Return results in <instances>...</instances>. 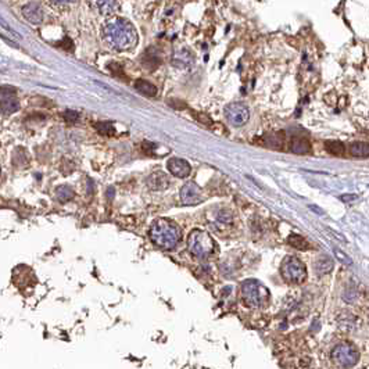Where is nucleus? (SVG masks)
I'll return each mask as SVG.
<instances>
[{
  "label": "nucleus",
  "mask_w": 369,
  "mask_h": 369,
  "mask_svg": "<svg viewBox=\"0 0 369 369\" xmlns=\"http://www.w3.org/2000/svg\"><path fill=\"white\" fill-rule=\"evenodd\" d=\"M103 38L111 49L126 52L138 44L136 29L128 19L113 18L103 25Z\"/></svg>",
  "instance_id": "1"
},
{
  "label": "nucleus",
  "mask_w": 369,
  "mask_h": 369,
  "mask_svg": "<svg viewBox=\"0 0 369 369\" xmlns=\"http://www.w3.org/2000/svg\"><path fill=\"white\" fill-rule=\"evenodd\" d=\"M150 239L160 249L172 250L182 239V232L173 222L161 218L154 221L150 228Z\"/></svg>",
  "instance_id": "2"
},
{
  "label": "nucleus",
  "mask_w": 369,
  "mask_h": 369,
  "mask_svg": "<svg viewBox=\"0 0 369 369\" xmlns=\"http://www.w3.org/2000/svg\"><path fill=\"white\" fill-rule=\"evenodd\" d=\"M187 247L189 251L197 258H208L216 250V243L207 232L196 229L189 235Z\"/></svg>",
  "instance_id": "3"
},
{
  "label": "nucleus",
  "mask_w": 369,
  "mask_h": 369,
  "mask_svg": "<svg viewBox=\"0 0 369 369\" xmlns=\"http://www.w3.org/2000/svg\"><path fill=\"white\" fill-rule=\"evenodd\" d=\"M280 273L283 279L290 283H301L307 278L306 265L297 257H293V255H289L283 259L280 265Z\"/></svg>",
  "instance_id": "4"
},
{
  "label": "nucleus",
  "mask_w": 369,
  "mask_h": 369,
  "mask_svg": "<svg viewBox=\"0 0 369 369\" xmlns=\"http://www.w3.org/2000/svg\"><path fill=\"white\" fill-rule=\"evenodd\" d=\"M332 358L336 364H339L343 368H351L360 360V353L350 343H343L333 349Z\"/></svg>",
  "instance_id": "5"
},
{
  "label": "nucleus",
  "mask_w": 369,
  "mask_h": 369,
  "mask_svg": "<svg viewBox=\"0 0 369 369\" xmlns=\"http://www.w3.org/2000/svg\"><path fill=\"white\" fill-rule=\"evenodd\" d=\"M265 290L261 288L257 280H246L243 285H242V297H243V301L247 307L250 308H258L261 307L263 304L264 296H265Z\"/></svg>",
  "instance_id": "6"
},
{
  "label": "nucleus",
  "mask_w": 369,
  "mask_h": 369,
  "mask_svg": "<svg viewBox=\"0 0 369 369\" xmlns=\"http://www.w3.org/2000/svg\"><path fill=\"white\" fill-rule=\"evenodd\" d=\"M225 118L233 126H243L250 118L249 107L243 103H230L225 107Z\"/></svg>",
  "instance_id": "7"
},
{
  "label": "nucleus",
  "mask_w": 369,
  "mask_h": 369,
  "mask_svg": "<svg viewBox=\"0 0 369 369\" xmlns=\"http://www.w3.org/2000/svg\"><path fill=\"white\" fill-rule=\"evenodd\" d=\"M181 200L185 206H194L202 203V190L194 182H187L181 189Z\"/></svg>",
  "instance_id": "8"
},
{
  "label": "nucleus",
  "mask_w": 369,
  "mask_h": 369,
  "mask_svg": "<svg viewBox=\"0 0 369 369\" xmlns=\"http://www.w3.org/2000/svg\"><path fill=\"white\" fill-rule=\"evenodd\" d=\"M167 168L169 172L172 173L173 177L177 178H187L192 172V167H190V164L187 163L186 160H183V158H178V157H172L168 160L167 163Z\"/></svg>",
  "instance_id": "9"
},
{
  "label": "nucleus",
  "mask_w": 369,
  "mask_h": 369,
  "mask_svg": "<svg viewBox=\"0 0 369 369\" xmlns=\"http://www.w3.org/2000/svg\"><path fill=\"white\" fill-rule=\"evenodd\" d=\"M23 15L27 21H29L31 24H40L45 18L44 14V9L42 6L36 3V2H32V3H28L23 7Z\"/></svg>",
  "instance_id": "10"
},
{
  "label": "nucleus",
  "mask_w": 369,
  "mask_h": 369,
  "mask_svg": "<svg viewBox=\"0 0 369 369\" xmlns=\"http://www.w3.org/2000/svg\"><path fill=\"white\" fill-rule=\"evenodd\" d=\"M147 186L151 190H164V189H167L169 186V178L164 172H161V171L154 172L147 178Z\"/></svg>",
  "instance_id": "11"
},
{
  "label": "nucleus",
  "mask_w": 369,
  "mask_h": 369,
  "mask_svg": "<svg viewBox=\"0 0 369 369\" xmlns=\"http://www.w3.org/2000/svg\"><path fill=\"white\" fill-rule=\"evenodd\" d=\"M263 143L271 149H282L285 143V132H271L263 136Z\"/></svg>",
  "instance_id": "12"
},
{
  "label": "nucleus",
  "mask_w": 369,
  "mask_h": 369,
  "mask_svg": "<svg viewBox=\"0 0 369 369\" xmlns=\"http://www.w3.org/2000/svg\"><path fill=\"white\" fill-rule=\"evenodd\" d=\"M95 5L101 14L111 15L118 11L121 3L120 0H95Z\"/></svg>",
  "instance_id": "13"
},
{
  "label": "nucleus",
  "mask_w": 369,
  "mask_h": 369,
  "mask_svg": "<svg viewBox=\"0 0 369 369\" xmlns=\"http://www.w3.org/2000/svg\"><path fill=\"white\" fill-rule=\"evenodd\" d=\"M19 110V101L14 96L5 97L0 100V114L11 115Z\"/></svg>",
  "instance_id": "14"
},
{
  "label": "nucleus",
  "mask_w": 369,
  "mask_h": 369,
  "mask_svg": "<svg viewBox=\"0 0 369 369\" xmlns=\"http://www.w3.org/2000/svg\"><path fill=\"white\" fill-rule=\"evenodd\" d=\"M290 151L294 154H307L311 151V143L306 138H293L290 142Z\"/></svg>",
  "instance_id": "15"
},
{
  "label": "nucleus",
  "mask_w": 369,
  "mask_h": 369,
  "mask_svg": "<svg viewBox=\"0 0 369 369\" xmlns=\"http://www.w3.org/2000/svg\"><path fill=\"white\" fill-rule=\"evenodd\" d=\"M135 89L142 93L143 96L147 97H154L157 95V88L154 86L153 83H150L146 79H136L135 81Z\"/></svg>",
  "instance_id": "16"
},
{
  "label": "nucleus",
  "mask_w": 369,
  "mask_h": 369,
  "mask_svg": "<svg viewBox=\"0 0 369 369\" xmlns=\"http://www.w3.org/2000/svg\"><path fill=\"white\" fill-rule=\"evenodd\" d=\"M349 151L353 157L368 158L369 157V143L365 142H353L349 146Z\"/></svg>",
  "instance_id": "17"
},
{
  "label": "nucleus",
  "mask_w": 369,
  "mask_h": 369,
  "mask_svg": "<svg viewBox=\"0 0 369 369\" xmlns=\"http://www.w3.org/2000/svg\"><path fill=\"white\" fill-rule=\"evenodd\" d=\"M172 62L175 67H189L193 62L192 53L187 52V50H179L173 54Z\"/></svg>",
  "instance_id": "18"
},
{
  "label": "nucleus",
  "mask_w": 369,
  "mask_h": 369,
  "mask_svg": "<svg viewBox=\"0 0 369 369\" xmlns=\"http://www.w3.org/2000/svg\"><path fill=\"white\" fill-rule=\"evenodd\" d=\"M325 150L332 156L336 157H343L345 154L344 144L339 142V140H328L325 142Z\"/></svg>",
  "instance_id": "19"
},
{
  "label": "nucleus",
  "mask_w": 369,
  "mask_h": 369,
  "mask_svg": "<svg viewBox=\"0 0 369 369\" xmlns=\"http://www.w3.org/2000/svg\"><path fill=\"white\" fill-rule=\"evenodd\" d=\"M333 269V261L329 257H321L315 263V271L318 275H325Z\"/></svg>",
  "instance_id": "20"
},
{
  "label": "nucleus",
  "mask_w": 369,
  "mask_h": 369,
  "mask_svg": "<svg viewBox=\"0 0 369 369\" xmlns=\"http://www.w3.org/2000/svg\"><path fill=\"white\" fill-rule=\"evenodd\" d=\"M160 62H161V58L158 57V54L150 53V50L146 53L144 57L142 58V64H143V67L147 68V70H156V68L160 66Z\"/></svg>",
  "instance_id": "21"
},
{
  "label": "nucleus",
  "mask_w": 369,
  "mask_h": 369,
  "mask_svg": "<svg viewBox=\"0 0 369 369\" xmlns=\"http://www.w3.org/2000/svg\"><path fill=\"white\" fill-rule=\"evenodd\" d=\"M74 190H72V187L67 186V185H62V186H58L56 189V197H57L58 200L61 203H67L70 202L71 199H74Z\"/></svg>",
  "instance_id": "22"
},
{
  "label": "nucleus",
  "mask_w": 369,
  "mask_h": 369,
  "mask_svg": "<svg viewBox=\"0 0 369 369\" xmlns=\"http://www.w3.org/2000/svg\"><path fill=\"white\" fill-rule=\"evenodd\" d=\"M93 128L99 132L100 135H104V136H113L115 134V128L114 125L108 122V121H100V122H95L93 124Z\"/></svg>",
  "instance_id": "23"
},
{
  "label": "nucleus",
  "mask_w": 369,
  "mask_h": 369,
  "mask_svg": "<svg viewBox=\"0 0 369 369\" xmlns=\"http://www.w3.org/2000/svg\"><path fill=\"white\" fill-rule=\"evenodd\" d=\"M288 243L292 247H294V249H297V250H308V247H310V245H308V242L304 237H301V236H298V235H290L289 236V239H288Z\"/></svg>",
  "instance_id": "24"
},
{
  "label": "nucleus",
  "mask_w": 369,
  "mask_h": 369,
  "mask_svg": "<svg viewBox=\"0 0 369 369\" xmlns=\"http://www.w3.org/2000/svg\"><path fill=\"white\" fill-rule=\"evenodd\" d=\"M339 323H340L343 328L345 329H353L355 328V323H357V318H355L351 312H343L340 316H339Z\"/></svg>",
  "instance_id": "25"
},
{
  "label": "nucleus",
  "mask_w": 369,
  "mask_h": 369,
  "mask_svg": "<svg viewBox=\"0 0 369 369\" xmlns=\"http://www.w3.org/2000/svg\"><path fill=\"white\" fill-rule=\"evenodd\" d=\"M216 220L220 221L221 224H224V225H229L232 224V221H233V215H232V212L228 210H221L218 214H216Z\"/></svg>",
  "instance_id": "26"
},
{
  "label": "nucleus",
  "mask_w": 369,
  "mask_h": 369,
  "mask_svg": "<svg viewBox=\"0 0 369 369\" xmlns=\"http://www.w3.org/2000/svg\"><path fill=\"white\" fill-rule=\"evenodd\" d=\"M62 118L72 124V122H77L79 120V113L75 110H67L62 113Z\"/></svg>",
  "instance_id": "27"
},
{
  "label": "nucleus",
  "mask_w": 369,
  "mask_h": 369,
  "mask_svg": "<svg viewBox=\"0 0 369 369\" xmlns=\"http://www.w3.org/2000/svg\"><path fill=\"white\" fill-rule=\"evenodd\" d=\"M335 254H336V257L339 258V261H341L343 264H347V265H351V264H353V259H351L349 255H345L344 253L340 251L339 249H335Z\"/></svg>",
  "instance_id": "28"
},
{
  "label": "nucleus",
  "mask_w": 369,
  "mask_h": 369,
  "mask_svg": "<svg viewBox=\"0 0 369 369\" xmlns=\"http://www.w3.org/2000/svg\"><path fill=\"white\" fill-rule=\"evenodd\" d=\"M15 95V89L13 86H0V97L5 99V97H10Z\"/></svg>",
  "instance_id": "29"
},
{
  "label": "nucleus",
  "mask_w": 369,
  "mask_h": 369,
  "mask_svg": "<svg viewBox=\"0 0 369 369\" xmlns=\"http://www.w3.org/2000/svg\"><path fill=\"white\" fill-rule=\"evenodd\" d=\"M357 199H358L357 194H343V196L340 197L341 202H344V203H353V202H355Z\"/></svg>",
  "instance_id": "30"
},
{
  "label": "nucleus",
  "mask_w": 369,
  "mask_h": 369,
  "mask_svg": "<svg viewBox=\"0 0 369 369\" xmlns=\"http://www.w3.org/2000/svg\"><path fill=\"white\" fill-rule=\"evenodd\" d=\"M72 2H75V0H52L53 5L56 6H66V5H70Z\"/></svg>",
  "instance_id": "31"
},
{
  "label": "nucleus",
  "mask_w": 369,
  "mask_h": 369,
  "mask_svg": "<svg viewBox=\"0 0 369 369\" xmlns=\"http://www.w3.org/2000/svg\"><path fill=\"white\" fill-rule=\"evenodd\" d=\"M107 199H108V200L114 199V187H108V189H107Z\"/></svg>",
  "instance_id": "32"
},
{
  "label": "nucleus",
  "mask_w": 369,
  "mask_h": 369,
  "mask_svg": "<svg viewBox=\"0 0 369 369\" xmlns=\"http://www.w3.org/2000/svg\"><path fill=\"white\" fill-rule=\"evenodd\" d=\"M365 369H369V368H365Z\"/></svg>",
  "instance_id": "33"
}]
</instances>
